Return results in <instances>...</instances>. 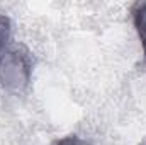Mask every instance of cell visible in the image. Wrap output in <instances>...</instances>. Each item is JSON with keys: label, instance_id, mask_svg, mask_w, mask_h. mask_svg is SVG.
Returning <instances> with one entry per match:
<instances>
[{"label": "cell", "instance_id": "6da1fadb", "mask_svg": "<svg viewBox=\"0 0 146 145\" xmlns=\"http://www.w3.org/2000/svg\"><path fill=\"white\" fill-rule=\"evenodd\" d=\"M33 56L24 46H12L0 58V82L12 92L27 89L33 75Z\"/></svg>", "mask_w": 146, "mask_h": 145}, {"label": "cell", "instance_id": "7a4b0ae2", "mask_svg": "<svg viewBox=\"0 0 146 145\" xmlns=\"http://www.w3.org/2000/svg\"><path fill=\"white\" fill-rule=\"evenodd\" d=\"M131 14H133V24L141 41V48H143L146 62V2H136L131 9Z\"/></svg>", "mask_w": 146, "mask_h": 145}, {"label": "cell", "instance_id": "3957f363", "mask_svg": "<svg viewBox=\"0 0 146 145\" xmlns=\"http://www.w3.org/2000/svg\"><path fill=\"white\" fill-rule=\"evenodd\" d=\"M10 36H12V21H10V17L0 14V58L9 50Z\"/></svg>", "mask_w": 146, "mask_h": 145}, {"label": "cell", "instance_id": "277c9868", "mask_svg": "<svg viewBox=\"0 0 146 145\" xmlns=\"http://www.w3.org/2000/svg\"><path fill=\"white\" fill-rule=\"evenodd\" d=\"M56 145H92L88 140H83V138H80L78 135H66V137H63V138H60Z\"/></svg>", "mask_w": 146, "mask_h": 145}, {"label": "cell", "instance_id": "5b68a950", "mask_svg": "<svg viewBox=\"0 0 146 145\" xmlns=\"http://www.w3.org/2000/svg\"><path fill=\"white\" fill-rule=\"evenodd\" d=\"M141 145H146V142H143V144H141Z\"/></svg>", "mask_w": 146, "mask_h": 145}]
</instances>
